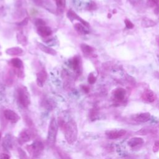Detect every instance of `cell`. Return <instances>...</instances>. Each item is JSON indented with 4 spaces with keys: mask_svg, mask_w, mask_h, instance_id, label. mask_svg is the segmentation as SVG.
Wrapping results in <instances>:
<instances>
[{
    "mask_svg": "<svg viewBox=\"0 0 159 159\" xmlns=\"http://www.w3.org/2000/svg\"><path fill=\"white\" fill-rule=\"evenodd\" d=\"M56 5L59 9L62 10L65 8L66 1L65 0H55Z\"/></svg>",
    "mask_w": 159,
    "mask_h": 159,
    "instance_id": "d4e9b609",
    "label": "cell"
},
{
    "mask_svg": "<svg viewBox=\"0 0 159 159\" xmlns=\"http://www.w3.org/2000/svg\"><path fill=\"white\" fill-rule=\"evenodd\" d=\"M24 51L19 47H14L8 48L6 51V53L11 56H19L22 55Z\"/></svg>",
    "mask_w": 159,
    "mask_h": 159,
    "instance_id": "7c38bea8",
    "label": "cell"
},
{
    "mask_svg": "<svg viewBox=\"0 0 159 159\" xmlns=\"http://www.w3.org/2000/svg\"><path fill=\"white\" fill-rule=\"evenodd\" d=\"M3 114L6 119L12 123H16L20 119L19 116L11 109L5 110Z\"/></svg>",
    "mask_w": 159,
    "mask_h": 159,
    "instance_id": "52a82bcc",
    "label": "cell"
},
{
    "mask_svg": "<svg viewBox=\"0 0 159 159\" xmlns=\"http://www.w3.org/2000/svg\"><path fill=\"white\" fill-rule=\"evenodd\" d=\"M80 48L84 55H89L94 52V48L92 47L85 44H81Z\"/></svg>",
    "mask_w": 159,
    "mask_h": 159,
    "instance_id": "d6986e66",
    "label": "cell"
},
{
    "mask_svg": "<svg viewBox=\"0 0 159 159\" xmlns=\"http://www.w3.org/2000/svg\"><path fill=\"white\" fill-rule=\"evenodd\" d=\"M108 18H111V15L109 13V14L108 15Z\"/></svg>",
    "mask_w": 159,
    "mask_h": 159,
    "instance_id": "ab89813d",
    "label": "cell"
},
{
    "mask_svg": "<svg viewBox=\"0 0 159 159\" xmlns=\"http://www.w3.org/2000/svg\"><path fill=\"white\" fill-rule=\"evenodd\" d=\"M18 152L20 159H28L26 152L21 148L18 149Z\"/></svg>",
    "mask_w": 159,
    "mask_h": 159,
    "instance_id": "484cf974",
    "label": "cell"
},
{
    "mask_svg": "<svg viewBox=\"0 0 159 159\" xmlns=\"http://www.w3.org/2000/svg\"><path fill=\"white\" fill-rule=\"evenodd\" d=\"M26 148L29 154L35 157H38L44 151V145L41 141H35L32 144L28 145Z\"/></svg>",
    "mask_w": 159,
    "mask_h": 159,
    "instance_id": "277c9868",
    "label": "cell"
},
{
    "mask_svg": "<svg viewBox=\"0 0 159 159\" xmlns=\"http://www.w3.org/2000/svg\"><path fill=\"white\" fill-rule=\"evenodd\" d=\"M58 123L57 122L55 118L53 117L51 118L50 121L49 126H48L47 137V142L48 146L51 147H53L55 144L57 136L58 133Z\"/></svg>",
    "mask_w": 159,
    "mask_h": 159,
    "instance_id": "7a4b0ae2",
    "label": "cell"
},
{
    "mask_svg": "<svg viewBox=\"0 0 159 159\" xmlns=\"http://www.w3.org/2000/svg\"><path fill=\"white\" fill-rule=\"evenodd\" d=\"M11 64L16 69H21L23 67L22 61L19 58H14L11 59Z\"/></svg>",
    "mask_w": 159,
    "mask_h": 159,
    "instance_id": "7402d4cb",
    "label": "cell"
},
{
    "mask_svg": "<svg viewBox=\"0 0 159 159\" xmlns=\"http://www.w3.org/2000/svg\"><path fill=\"white\" fill-rule=\"evenodd\" d=\"M35 25L38 26V28L41 26H44L45 25V22L44 20L41 19H38L35 21Z\"/></svg>",
    "mask_w": 159,
    "mask_h": 159,
    "instance_id": "1f68e13d",
    "label": "cell"
},
{
    "mask_svg": "<svg viewBox=\"0 0 159 159\" xmlns=\"http://www.w3.org/2000/svg\"><path fill=\"white\" fill-rule=\"evenodd\" d=\"M28 21H29V18H24L23 19V21L19 22L18 24V26H26L28 23Z\"/></svg>",
    "mask_w": 159,
    "mask_h": 159,
    "instance_id": "836d02e7",
    "label": "cell"
},
{
    "mask_svg": "<svg viewBox=\"0 0 159 159\" xmlns=\"http://www.w3.org/2000/svg\"><path fill=\"white\" fill-rule=\"evenodd\" d=\"M158 2V0H147V6L150 8H154L157 6Z\"/></svg>",
    "mask_w": 159,
    "mask_h": 159,
    "instance_id": "83f0119b",
    "label": "cell"
},
{
    "mask_svg": "<svg viewBox=\"0 0 159 159\" xmlns=\"http://www.w3.org/2000/svg\"><path fill=\"white\" fill-rule=\"evenodd\" d=\"M141 25L144 28H148L155 26L156 23L152 19H150L147 18H145L142 20Z\"/></svg>",
    "mask_w": 159,
    "mask_h": 159,
    "instance_id": "44dd1931",
    "label": "cell"
},
{
    "mask_svg": "<svg viewBox=\"0 0 159 159\" xmlns=\"http://www.w3.org/2000/svg\"><path fill=\"white\" fill-rule=\"evenodd\" d=\"M128 1L134 6H139L143 2V0H128Z\"/></svg>",
    "mask_w": 159,
    "mask_h": 159,
    "instance_id": "f1b7e54d",
    "label": "cell"
},
{
    "mask_svg": "<svg viewBox=\"0 0 159 159\" xmlns=\"http://www.w3.org/2000/svg\"><path fill=\"white\" fill-rule=\"evenodd\" d=\"M38 47L40 49L42 52H44V53L51 55H57V52L54 49V48L47 47L46 45H45L41 43H38Z\"/></svg>",
    "mask_w": 159,
    "mask_h": 159,
    "instance_id": "9a60e30c",
    "label": "cell"
},
{
    "mask_svg": "<svg viewBox=\"0 0 159 159\" xmlns=\"http://www.w3.org/2000/svg\"><path fill=\"white\" fill-rule=\"evenodd\" d=\"M156 41H157V44H158V45L159 46V37H158V38H157V39H156Z\"/></svg>",
    "mask_w": 159,
    "mask_h": 159,
    "instance_id": "f35d334b",
    "label": "cell"
},
{
    "mask_svg": "<svg viewBox=\"0 0 159 159\" xmlns=\"http://www.w3.org/2000/svg\"><path fill=\"white\" fill-rule=\"evenodd\" d=\"M154 13L156 14V15H158L159 13V0H158V2L157 5V6H155V8L154 9Z\"/></svg>",
    "mask_w": 159,
    "mask_h": 159,
    "instance_id": "74e56055",
    "label": "cell"
},
{
    "mask_svg": "<svg viewBox=\"0 0 159 159\" xmlns=\"http://www.w3.org/2000/svg\"><path fill=\"white\" fill-rule=\"evenodd\" d=\"M106 136L109 139H116L124 136L126 134V131L124 129L121 130H115V131H109L106 132Z\"/></svg>",
    "mask_w": 159,
    "mask_h": 159,
    "instance_id": "ba28073f",
    "label": "cell"
},
{
    "mask_svg": "<svg viewBox=\"0 0 159 159\" xmlns=\"http://www.w3.org/2000/svg\"><path fill=\"white\" fill-rule=\"evenodd\" d=\"M0 159H10V156L5 153L0 154Z\"/></svg>",
    "mask_w": 159,
    "mask_h": 159,
    "instance_id": "d590c367",
    "label": "cell"
},
{
    "mask_svg": "<svg viewBox=\"0 0 159 159\" xmlns=\"http://www.w3.org/2000/svg\"><path fill=\"white\" fill-rule=\"evenodd\" d=\"M1 137H2V134L0 133V139H1Z\"/></svg>",
    "mask_w": 159,
    "mask_h": 159,
    "instance_id": "b9f144b4",
    "label": "cell"
},
{
    "mask_svg": "<svg viewBox=\"0 0 159 159\" xmlns=\"http://www.w3.org/2000/svg\"><path fill=\"white\" fill-rule=\"evenodd\" d=\"M142 98L144 101L147 103H153L156 99V96L153 91L147 90L143 93L142 95Z\"/></svg>",
    "mask_w": 159,
    "mask_h": 159,
    "instance_id": "30bf717a",
    "label": "cell"
},
{
    "mask_svg": "<svg viewBox=\"0 0 159 159\" xmlns=\"http://www.w3.org/2000/svg\"><path fill=\"white\" fill-rule=\"evenodd\" d=\"M37 84L41 88L43 87L47 79V73L45 70H42L37 73Z\"/></svg>",
    "mask_w": 159,
    "mask_h": 159,
    "instance_id": "9c48e42d",
    "label": "cell"
},
{
    "mask_svg": "<svg viewBox=\"0 0 159 159\" xmlns=\"http://www.w3.org/2000/svg\"><path fill=\"white\" fill-rule=\"evenodd\" d=\"M96 77L93 75V73H90V75H88V83L91 84H93L96 82Z\"/></svg>",
    "mask_w": 159,
    "mask_h": 159,
    "instance_id": "4316f807",
    "label": "cell"
},
{
    "mask_svg": "<svg viewBox=\"0 0 159 159\" xmlns=\"http://www.w3.org/2000/svg\"><path fill=\"white\" fill-rule=\"evenodd\" d=\"M57 152L61 159H72L70 155H68L65 152L62 150L58 149L57 150Z\"/></svg>",
    "mask_w": 159,
    "mask_h": 159,
    "instance_id": "cb8c5ba5",
    "label": "cell"
},
{
    "mask_svg": "<svg viewBox=\"0 0 159 159\" xmlns=\"http://www.w3.org/2000/svg\"><path fill=\"white\" fill-rule=\"evenodd\" d=\"M144 143V139L141 137H133V138H131L128 142V145L131 147H134L142 145Z\"/></svg>",
    "mask_w": 159,
    "mask_h": 159,
    "instance_id": "e0dca14e",
    "label": "cell"
},
{
    "mask_svg": "<svg viewBox=\"0 0 159 159\" xmlns=\"http://www.w3.org/2000/svg\"><path fill=\"white\" fill-rule=\"evenodd\" d=\"M159 151V141H157L153 147V152H157Z\"/></svg>",
    "mask_w": 159,
    "mask_h": 159,
    "instance_id": "e575fe53",
    "label": "cell"
},
{
    "mask_svg": "<svg viewBox=\"0 0 159 159\" xmlns=\"http://www.w3.org/2000/svg\"><path fill=\"white\" fill-rule=\"evenodd\" d=\"M113 13H116V10H113Z\"/></svg>",
    "mask_w": 159,
    "mask_h": 159,
    "instance_id": "60d3db41",
    "label": "cell"
},
{
    "mask_svg": "<svg viewBox=\"0 0 159 159\" xmlns=\"http://www.w3.org/2000/svg\"><path fill=\"white\" fill-rule=\"evenodd\" d=\"M16 38L18 42L23 46H26L28 44V40L26 36L22 33H18L16 34Z\"/></svg>",
    "mask_w": 159,
    "mask_h": 159,
    "instance_id": "603a6c76",
    "label": "cell"
},
{
    "mask_svg": "<svg viewBox=\"0 0 159 159\" xmlns=\"http://www.w3.org/2000/svg\"><path fill=\"white\" fill-rule=\"evenodd\" d=\"M38 32L43 38H47L52 34V30L49 27L44 26L38 28Z\"/></svg>",
    "mask_w": 159,
    "mask_h": 159,
    "instance_id": "8fae6325",
    "label": "cell"
},
{
    "mask_svg": "<svg viewBox=\"0 0 159 159\" xmlns=\"http://www.w3.org/2000/svg\"><path fill=\"white\" fill-rule=\"evenodd\" d=\"M124 23H125L126 27L128 29H133L134 27V25L133 24V23H132L130 20L128 19H125V21H124Z\"/></svg>",
    "mask_w": 159,
    "mask_h": 159,
    "instance_id": "f546056e",
    "label": "cell"
},
{
    "mask_svg": "<svg viewBox=\"0 0 159 159\" xmlns=\"http://www.w3.org/2000/svg\"><path fill=\"white\" fill-rule=\"evenodd\" d=\"M63 129L67 142L70 145L74 144L78 138V128L76 122L73 119L68 121Z\"/></svg>",
    "mask_w": 159,
    "mask_h": 159,
    "instance_id": "6da1fadb",
    "label": "cell"
},
{
    "mask_svg": "<svg viewBox=\"0 0 159 159\" xmlns=\"http://www.w3.org/2000/svg\"><path fill=\"white\" fill-rule=\"evenodd\" d=\"M69 64L71 68L75 71L79 70L80 68V60L78 57H75L71 58L70 60Z\"/></svg>",
    "mask_w": 159,
    "mask_h": 159,
    "instance_id": "2e32d148",
    "label": "cell"
},
{
    "mask_svg": "<svg viewBox=\"0 0 159 159\" xmlns=\"http://www.w3.org/2000/svg\"><path fill=\"white\" fill-rule=\"evenodd\" d=\"M2 145L3 147L6 150H10L13 147V144H12L11 141V137L9 134H6L5 137H4Z\"/></svg>",
    "mask_w": 159,
    "mask_h": 159,
    "instance_id": "ac0fdd59",
    "label": "cell"
},
{
    "mask_svg": "<svg viewBox=\"0 0 159 159\" xmlns=\"http://www.w3.org/2000/svg\"><path fill=\"white\" fill-rule=\"evenodd\" d=\"M126 93V90L124 89L119 88H117L114 90L113 94H114V96L116 98V100H117L118 101H121L124 99Z\"/></svg>",
    "mask_w": 159,
    "mask_h": 159,
    "instance_id": "5bb4252c",
    "label": "cell"
},
{
    "mask_svg": "<svg viewBox=\"0 0 159 159\" xmlns=\"http://www.w3.org/2000/svg\"><path fill=\"white\" fill-rule=\"evenodd\" d=\"M33 132L29 129H24L19 134L18 137V143L20 145H23L29 142L33 137Z\"/></svg>",
    "mask_w": 159,
    "mask_h": 159,
    "instance_id": "5b68a950",
    "label": "cell"
},
{
    "mask_svg": "<svg viewBox=\"0 0 159 159\" xmlns=\"http://www.w3.org/2000/svg\"><path fill=\"white\" fill-rule=\"evenodd\" d=\"M81 88L83 90V91L85 93H88L90 91V88L87 86H82Z\"/></svg>",
    "mask_w": 159,
    "mask_h": 159,
    "instance_id": "8d00e7d4",
    "label": "cell"
},
{
    "mask_svg": "<svg viewBox=\"0 0 159 159\" xmlns=\"http://www.w3.org/2000/svg\"><path fill=\"white\" fill-rule=\"evenodd\" d=\"M96 9H97V5L94 2H90L87 6V9L89 11H93V10H96Z\"/></svg>",
    "mask_w": 159,
    "mask_h": 159,
    "instance_id": "4dcf8cb0",
    "label": "cell"
},
{
    "mask_svg": "<svg viewBox=\"0 0 159 159\" xmlns=\"http://www.w3.org/2000/svg\"><path fill=\"white\" fill-rule=\"evenodd\" d=\"M74 28L75 31L80 34H87L89 33V32L87 31V29L84 26H83L82 24L80 23H76L74 24Z\"/></svg>",
    "mask_w": 159,
    "mask_h": 159,
    "instance_id": "ffe728a7",
    "label": "cell"
},
{
    "mask_svg": "<svg viewBox=\"0 0 159 159\" xmlns=\"http://www.w3.org/2000/svg\"><path fill=\"white\" fill-rule=\"evenodd\" d=\"M97 116V111L96 109H93L90 113V118L91 120H95Z\"/></svg>",
    "mask_w": 159,
    "mask_h": 159,
    "instance_id": "d6a6232c",
    "label": "cell"
},
{
    "mask_svg": "<svg viewBox=\"0 0 159 159\" xmlns=\"http://www.w3.org/2000/svg\"><path fill=\"white\" fill-rule=\"evenodd\" d=\"M67 18L70 19V21L71 22L73 21L74 20H77L78 21H80L83 26H84L86 28H89L90 27V24L88 22H87L86 21H84V19H83L82 18H81L78 15L76 14V13L75 11H73L71 9H70L68 13L67 14Z\"/></svg>",
    "mask_w": 159,
    "mask_h": 159,
    "instance_id": "8992f818",
    "label": "cell"
},
{
    "mask_svg": "<svg viewBox=\"0 0 159 159\" xmlns=\"http://www.w3.org/2000/svg\"><path fill=\"white\" fill-rule=\"evenodd\" d=\"M17 98L19 104L24 108H28L29 106L30 94L25 87H20L17 89Z\"/></svg>",
    "mask_w": 159,
    "mask_h": 159,
    "instance_id": "3957f363",
    "label": "cell"
},
{
    "mask_svg": "<svg viewBox=\"0 0 159 159\" xmlns=\"http://www.w3.org/2000/svg\"><path fill=\"white\" fill-rule=\"evenodd\" d=\"M134 120L140 122V123H145L148 121L151 118V114L149 113H142L136 114L134 117Z\"/></svg>",
    "mask_w": 159,
    "mask_h": 159,
    "instance_id": "4fadbf2b",
    "label": "cell"
}]
</instances>
